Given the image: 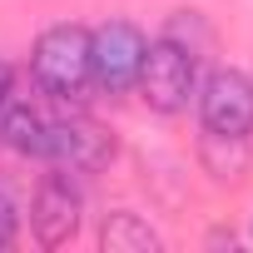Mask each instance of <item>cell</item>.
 I'll use <instances>...</instances> for the list:
<instances>
[{"mask_svg": "<svg viewBox=\"0 0 253 253\" xmlns=\"http://www.w3.org/2000/svg\"><path fill=\"white\" fill-rule=\"evenodd\" d=\"M80 213H84L80 184H75L65 169L45 174L40 189H35V199H30V228H35V238H40L45 248H65V243L80 233Z\"/></svg>", "mask_w": 253, "mask_h": 253, "instance_id": "obj_5", "label": "cell"}, {"mask_svg": "<svg viewBox=\"0 0 253 253\" xmlns=\"http://www.w3.org/2000/svg\"><path fill=\"white\" fill-rule=\"evenodd\" d=\"M194 80H199V70H194L189 45H179L174 35L144 45V65H139L134 84H139V94H144V104L154 114H179L189 104V94H194Z\"/></svg>", "mask_w": 253, "mask_h": 253, "instance_id": "obj_2", "label": "cell"}, {"mask_svg": "<svg viewBox=\"0 0 253 253\" xmlns=\"http://www.w3.org/2000/svg\"><path fill=\"white\" fill-rule=\"evenodd\" d=\"M20 233V199L10 184H0V248H10Z\"/></svg>", "mask_w": 253, "mask_h": 253, "instance_id": "obj_9", "label": "cell"}, {"mask_svg": "<svg viewBox=\"0 0 253 253\" xmlns=\"http://www.w3.org/2000/svg\"><path fill=\"white\" fill-rule=\"evenodd\" d=\"M15 104V70L0 60V119H5V109Z\"/></svg>", "mask_w": 253, "mask_h": 253, "instance_id": "obj_10", "label": "cell"}, {"mask_svg": "<svg viewBox=\"0 0 253 253\" xmlns=\"http://www.w3.org/2000/svg\"><path fill=\"white\" fill-rule=\"evenodd\" d=\"M144 30L129 25V20H104L99 30H89V80L109 94L129 89L139 80V65H144Z\"/></svg>", "mask_w": 253, "mask_h": 253, "instance_id": "obj_3", "label": "cell"}, {"mask_svg": "<svg viewBox=\"0 0 253 253\" xmlns=\"http://www.w3.org/2000/svg\"><path fill=\"white\" fill-rule=\"evenodd\" d=\"M30 75L50 99H80L89 80V30L84 25H50L30 50Z\"/></svg>", "mask_w": 253, "mask_h": 253, "instance_id": "obj_1", "label": "cell"}, {"mask_svg": "<svg viewBox=\"0 0 253 253\" xmlns=\"http://www.w3.org/2000/svg\"><path fill=\"white\" fill-rule=\"evenodd\" d=\"M45 159L60 169L89 174L114 159V139L89 119H45Z\"/></svg>", "mask_w": 253, "mask_h": 253, "instance_id": "obj_6", "label": "cell"}, {"mask_svg": "<svg viewBox=\"0 0 253 253\" xmlns=\"http://www.w3.org/2000/svg\"><path fill=\"white\" fill-rule=\"evenodd\" d=\"M99 243H104V253H154V248H159V233H154L139 213L119 209V213H109V218H104Z\"/></svg>", "mask_w": 253, "mask_h": 253, "instance_id": "obj_7", "label": "cell"}, {"mask_svg": "<svg viewBox=\"0 0 253 253\" xmlns=\"http://www.w3.org/2000/svg\"><path fill=\"white\" fill-rule=\"evenodd\" d=\"M0 144L15 149V154H30V159H45V119L15 99L5 109V119H0Z\"/></svg>", "mask_w": 253, "mask_h": 253, "instance_id": "obj_8", "label": "cell"}, {"mask_svg": "<svg viewBox=\"0 0 253 253\" xmlns=\"http://www.w3.org/2000/svg\"><path fill=\"white\" fill-rule=\"evenodd\" d=\"M199 119L209 139H248L253 134V80L243 70H213L199 89Z\"/></svg>", "mask_w": 253, "mask_h": 253, "instance_id": "obj_4", "label": "cell"}]
</instances>
